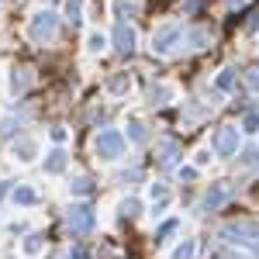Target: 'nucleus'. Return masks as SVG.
I'll return each instance as SVG.
<instances>
[{"mask_svg": "<svg viewBox=\"0 0 259 259\" xmlns=\"http://www.w3.org/2000/svg\"><path fill=\"white\" fill-rule=\"evenodd\" d=\"M256 28H259V11H252L249 21H245V31H256Z\"/></svg>", "mask_w": 259, "mask_h": 259, "instance_id": "cd10ccee", "label": "nucleus"}, {"mask_svg": "<svg viewBox=\"0 0 259 259\" xmlns=\"http://www.w3.org/2000/svg\"><path fill=\"white\" fill-rule=\"evenodd\" d=\"M139 11V0H118V14H135Z\"/></svg>", "mask_w": 259, "mask_h": 259, "instance_id": "a878e982", "label": "nucleus"}, {"mask_svg": "<svg viewBox=\"0 0 259 259\" xmlns=\"http://www.w3.org/2000/svg\"><path fill=\"white\" fill-rule=\"evenodd\" d=\"M235 73H239L235 66H225L218 73V90H232V87H235Z\"/></svg>", "mask_w": 259, "mask_h": 259, "instance_id": "2eb2a0df", "label": "nucleus"}, {"mask_svg": "<svg viewBox=\"0 0 259 259\" xmlns=\"http://www.w3.org/2000/svg\"><path fill=\"white\" fill-rule=\"evenodd\" d=\"M180 41V28L177 24H169V28H159L156 35H152V52H173V45Z\"/></svg>", "mask_w": 259, "mask_h": 259, "instance_id": "0eeeda50", "label": "nucleus"}, {"mask_svg": "<svg viewBox=\"0 0 259 259\" xmlns=\"http://www.w3.org/2000/svg\"><path fill=\"white\" fill-rule=\"evenodd\" d=\"M177 156H180V145H177L173 139L159 142V149H156V159H159L162 166H173V162H177Z\"/></svg>", "mask_w": 259, "mask_h": 259, "instance_id": "9d476101", "label": "nucleus"}, {"mask_svg": "<svg viewBox=\"0 0 259 259\" xmlns=\"http://www.w3.org/2000/svg\"><path fill=\"white\" fill-rule=\"evenodd\" d=\"M35 190H31V187H18V190H14V204H24V207H28V204H35Z\"/></svg>", "mask_w": 259, "mask_h": 259, "instance_id": "a211bd4d", "label": "nucleus"}, {"mask_svg": "<svg viewBox=\"0 0 259 259\" xmlns=\"http://www.w3.org/2000/svg\"><path fill=\"white\" fill-rule=\"evenodd\" d=\"M197 177V169H190V166H180V180H194Z\"/></svg>", "mask_w": 259, "mask_h": 259, "instance_id": "c756f323", "label": "nucleus"}, {"mask_svg": "<svg viewBox=\"0 0 259 259\" xmlns=\"http://www.w3.org/2000/svg\"><path fill=\"white\" fill-rule=\"evenodd\" d=\"M139 211H142V204L139 200H124V204H121V218H139Z\"/></svg>", "mask_w": 259, "mask_h": 259, "instance_id": "412c9836", "label": "nucleus"}, {"mask_svg": "<svg viewBox=\"0 0 259 259\" xmlns=\"http://www.w3.org/2000/svg\"><path fill=\"white\" fill-rule=\"evenodd\" d=\"M38 249H41V239H38V235H31V239L24 242V252H28V256H35Z\"/></svg>", "mask_w": 259, "mask_h": 259, "instance_id": "bb28decb", "label": "nucleus"}, {"mask_svg": "<svg viewBox=\"0 0 259 259\" xmlns=\"http://www.w3.org/2000/svg\"><path fill=\"white\" fill-rule=\"evenodd\" d=\"M94 152H97L100 159H118L121 152H124V139H121V132H114V128L100 132L97 139H94Z\"/></svg>", "mask_w": 259, "mask_h": 259, "instance_id": "7ed1b4c3", "label": "nucleus"}, {"mask_svg": "<svg viewBox=\"0 0 259 259\" xmlns=\"http://www.w3.org/2000/svg\"><path fill=\"white\" fill-rule=\"evenodd\" d=\"M7 190H11V180H0V200L7 197Z\"/></svg>", "mask_w": 259, "mask_h": 259, "instance_id": "2f4dec72", "label": "nucleus"}, {"mask_svg": "<svg viewBox=\"0 0 259 259\" xmlns=\"http://www.w3.org/2000/svg\"><path fill=\"white\" fill-rule=\"evenodd\" d=\"M166 100H169V87H149V104H152V107H162V104H166Z\"/></svg>", "mask_w": 259, "mask_h": 259, "instance_id": "ddd939ff", "label": "nucleus"}, {"mask_svg": "<svg viewBox=\"0 0 259 259\" xmlns=\"http://www.w3.org/2000/svg\"><path fill=\"white\" fill-rule=\"evenodd\" d=\"M56 35H59V18L52 11H38L31 18V24H28V38L35 41V45H49Z\"/></svg>", "mask_w": 259, "mask_h": 259, "instance_id": "f257e3e1", "label": "nucleus"}, {"mask_svg": "<svg viewBox=\"0 0 259 259\" xmlns=\"http://www.w3.org/2000/svg\"><path fill=\"white\" fill-rule=\"evenodd\" d=\"M242 128H245V132H256V128H259V111H249L245 121H242Z\"/></svg>", "mask_w": 259, "mask_h": 259, "instance_id": "b1692460", "label": "nucleus"}, {"mask_svg": "<svg viewBox=\"0 0 259 259\" xmlns=\"http://www.w3.org/2000/svg\"><path fill=\"white\" fill-rule=\"evenodd\" d=\"M52 139H56V142H66V128H52Z\"/></svg>", "mask_w": 259, "mask_h": 259, "instance_id": "7c9ffc66", "label": "nucleus"}, {"mask_svg": "<svg viewBox=\"0 0 259 259\" xmlns=\"http://www.w3.org/2000/svg\"><path fill=\"white\" fill-rule=\"evenodd\" d=\"M169 232H177V221H166V225H162V228H159V239H166Z\"/></svg>", "mask_w": 259, "mask_h": 259, "instance_id": "c85d7f7f", "label": "nucleus"}, {"mask_svg": "<svg viewBox=\"0 0 259 259\" xmlns=\"http://www.w3.org/2000/svg\"><path fill=\"white\" fill-rule=\"evenodd\" d=\"M69 190H73V194H80V197H87V194H94V183H90L87 177H76L73 183H69Z\"/></svg>", "mask_w": 259, "mask_h": 259, "instance_id": "dca6fc26", "label": "nucleus"}, {"mask_svg": "<svg viewBox=\"0 0 259 259\" xmlns=\"http://www.w3.org/2000/svg\"><path fill=\"white\" fill-rule=\"evenodd\" d=\"M80 14H83V0H66V21L76 28L80 24Z\"/></svg>", "mask_w": 259, "mask_h": 259, "instance_id": "4468645a", "label": "nucleus"}, {"mask_svg": "<svg viewBox=\"0 0 259 259\" xmlns=\"http://www.w3.org/2000/svg\"><path fill=\"white\" fill-rule=\"evenodd\" d=\"M194 249H197L194 239H183V242H180V249L173 252V259H194Z\"/></svg>", "mask_w": 259, "mask_h": 259, "instance_id": "6ab92c4d", "label": "nucleus"}, {"mask_svg": "<svg viewBox=\"0 0 259 259\" xmlns=\"http://www.w3.org/2000/svg\"><path fill=\"white\" fill-rule=\"evenodd\" d=\"M166 200H169V187H166V183H152V204L162 207Z\"/></svg>", "mask_w": 259, "mask_h": 259, "instance_id": "f3484780", "label": "nucleus"}, {"mask_svg": "<svg viewBox=\"0 0 259 259\" xmlns=\"http://www.w3.org/2000/svg\"><path fill=\"white\" fill-rule=\"evenodd\" d=\"M66 169V152L56 149V152H49V159H45V173H62Z\"/></svg>", "mask_w": 259, "mask_h": 259, "instance_id": "f8f14e48", "label": "nucleus"}, {"mask_svg": "<svg viewBox=\"0 0 259 259\" xmlns=\"http://www.w3.org/2000/svg\"><path fill=\"white\" fill-rule=\"evenodd\" d=\"M31 80H35V76H31L28 66H14V73H11V90H14V94H24V90L31 87Z\"/></svg>", "mask_w": 259, "mask_h": 259, "instance_id": "1a4fd4ad", "label": "nucleus"}, {"mask_svg": "<svg viewBox=\"0 0 259 259\" xmlns=\"http://www.w3.org/2000/svg\"><path fill=\"white\" fill-rule=\"evenodd\" d=\"M225 239L228 242H242V245L259 242V225L256 221H232V225L225 228Z\"/></svg>", "mask_w": 259, "mask_h": 259, "instance_id": "20e7f679", "label": "nucleus"}, {"mask_svg": "<svg viewBox=\"0 0 259 259\" xmlns=\"http://www.w3.org/2000/svg\"><path fill=\"white\" fill-rule=\"evenodd\" d=\"M211 38V35H207V31H204V28H194V31H190V41H194V49H204V41Z\"/></svg>", "mask_w": 259, "mask_h": 259, "instance_id": "5701e85b", "label": "nucleus"}, {"mask_svg": "<svg viewBox=\"0 0 259 259\" xmlns=\"http://www.w3.org/2000/svg\"><path fill=\"white\" fill-rule=\"evenodd\" d=\"M104 35H100V31H94V35H90V41H87V49H90V52H100V49H104Z\"/></svg>", "mask_w": 259, "mask_h": 259, "instance_id": "393cba45", "label": "nucleus"}, {"mask_svg": "<svg viewBox=\"0 0 259 259\" xmlns=\"http://www.w3.org/2000/svg\"><path fill=\"white\" fill-rule=\"evenodd\" d=\"M52 259H69V256H66V252H62V256H52Z\"/></svg>", "mask_w": 259, "mask_h": 259, "instance_id": "473e14b6", "label": "nucleus"}, {"mask_svg": "<svg viewBox=\"0 0 259 259\" xmlns=\"http://www.w3.org/2000/svg\"><path fill=\"white\" fill-rule=\"evenodd\" d=\"M225 200H228V190H225L221 183H214V187H211V190L204 194V200H200V207H204V211H218V207L225 204Z\"/></svg>", "mask_w": 259, "mask_h": 259, "instance_id": "6e6552de", "label": "nucleus"}, {"mask_svg": "<svg viewBox=\"0 0 259 259\" xmlns=\"http://www.w3.org/2000/svg\"><path fill=\"white\" fill-rule=\"evenodd\" d=\"M114 49H118L121 56H132L135 52V28L128 21H118L114 24Z\"/></svg>", "mask_w": 259, "mask_h": 259, "instance_id": "423d86ee", "label": "nucleus"}, {"mask_svg": "<svg viewBox=\"0 0 259 259\" xmlns=\"http://www.w3.org/2000/svg\"><path fill=\"white\" fill-rule=\"evenodd\" d=\"M14 156H18L21 162H31L35 156H38V142H31V139H18V142H14Z\"/></svg>", "mask_w": 259, "mask_h": 259, "instance_id": "9b49d317", "label": "nucleus"}, {"mask_svg": "<svg viewBox=\"0 0 259 259\" xmlns=\"http://www.w3.org/2000/svg\"><path fill=\"white\" fill-rule=\"evenodd\" d=\"M235 149H239V128H235V124L218 128V135H214V152H218V156H235Z\"/></svg>", "mask_w": 259, "mask_h": 259, "instance_id": "39448f33", "label": "nucleus"}, {"mask_svg": "<svg viewBox=\"0 0 259 259\" xmlns=\"http://www.w3.org/2000/svg\"><path fill=\"white\" fill-rule=\"evenodd\" d=\"M128 135H132V142H145L149 139V132H145L142 121H132V124H128Z\"/></svg>", "mask_w": 259, "mask_h": 259, "instance_id": "aec40b11", "label": "nucleus"}, {"mask_svg": "<svg viewBox=\"0 0 259 259\" xmlns=\"http://www.w3.org/2000/svg\"><path fill=\"white\" fill-rule=\"evenodd\" d=\"M128 73H121V76H111V83H107V87H111V90H114V94H124V90H128Z\"/></svg>", "mask_w": 259, "mask_h": 259, "instance_id": "4be33fe9", "label": "nucleus"}, {"mask_svg": "<svg viewBox=\"0 0 259 259\" xmlns=\"http://www.w3.org/2000/svg\"><path fill=\"white\" fill-rule=\"evenodd\" d=\"M66 225H69V232H73V235H90V232H94V225H97V214H94V207H90V204H73V207H69V214H66Z\"/></svg>", "mask_w": 259, "mask_h": 259, "instance_id": "f03ea898", "label": "nucleus"}]
</instances>
